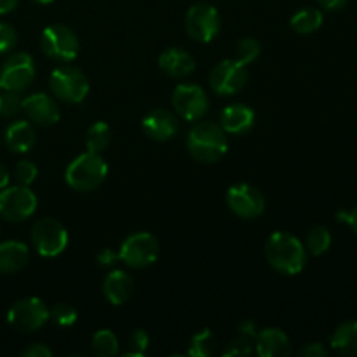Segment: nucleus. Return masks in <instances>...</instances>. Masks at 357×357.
<instances>
[{"label":"nucleus","instance_id":"e433bc0d","mask_svg":"<svg viewBox=\"0 0 357 357\" xmlns=\"http://www.w3.org/2000/svg\"><path fill=\"white\" fill-rule=\"evenodd\" d=\"M23 357H51L52 351L44 344H31L21 352Z\"/></svg>","mask_w":357,"mask_h":357},{"label":"nucleus","instance_id":"79ce46f5","mask_svg":"<svg viewBox=\"0 0 357 357\" xmlns=\"http://www.w3.org/2000/svg\"><path fill=\"white\" fill-rule=\"evenodd\" d=\"M17 3H20V0H0V16L13 13Z\"/></svg>","mask_w":357,"mask_h":357},{"label":"nucleus","instance_id":"72a5a7b5","mask_svg":"<svg viewBox=\"0 0 357 357\" xmlns=\"http://www.w3.org/2000/svg\"><path fill=\"white\" fill-rule=\"evenodd\" d=\"M255 349V342L248 340V338H243L237 335L236 340L229 342L227 347L223 349L222 354L225 357H237V356H250Z\"/></svg>","mask_w":357,"mask_h":357},{"label":"nucleus","instance_id":"2eb2a0df","mask_svg":"<svg viewBox=\"0 0 357 357\" xmlns=\"http://www.w3.org/2000/svg\"><path fill=\"white\" fill-rule=\"evenodd\" d=\"M21 110L24 112L28 121L42 126V128L54 126L61 117L58 103L52 100V96L45 93H35L24 98L23 103H21Z\"/></svg>","mask_w":357,"mask_h":357},{"label":"nucleus","instance_id":"c756f323","mask_svg":"<svg viewBox=\"0 0 357 357\" xmlns=\"http://www.w3.org/2000/svg\"><path fill=\"white\" fill-rule=\"evenodd\" d=\"M260 52H261L260 42H258L257 38L246 37V38H243L239 44H237L236 59L246 66V65H250V63H253L255 59L260 56Z\"/></svg>","mask_w":357,"mask_h":357},{"label":"nucleus","instance_id":"aec40b11","mask_svg":"<svg viewBox=\"0 0 357 357\" xmlns=\"http://www.w3.org/2000/svg\"><path fill=\"white\" fill-rule=\"evenodd\" d=\"M3 142L6 146L14 153H26L37 143V135H35V129L31 126V122L28 121H16L6 129V135H3Z\"/></svg>","mask_w":357,"mask_h":357},{"label":"nucleus","instance_id":"1a4fd4ad","mask_svg":"<svg viewBox=\"0 0 357 357\" xmlns=\"http://www.w3.org/2000/svg\"><path fill=\"white\" fill-rule=\"evenodd\" d=\"M159 257V241L149 232H138L129 236L122 243L119 260L131 268H145L155 264Z\"/></svg>","mask_w":357,"mask_h":357},{"label":"nucleus","instance_id":"4be33fe9","mask_svg":"<svg viewBox=\"0 0 357 357\" xmlns=\"http://www.w3.org/2000/svg\"><path fill=\"white\" fill-rule=\"evenodd\" d=\"M30 260V251L26 244L20 241L0 243V274H16L23 271Z\"/></svg>","mask_w":357,"mask_h":357},{"label":"nucleus","instance_id":"ea45409f","mask_svg":"<svg viewBox=\"0 0 357 357\" xmlns=\"http://www.w3.org/2000/svg\"><path fill=\"white\" fill-rule=\"evenodd\" d=\"M338 220L345 222L357 234V206L349 213H338Z\"/></svg>","mask_w":357,"mask_h":357},{"label":"nucleus","instance_id":"5701e85b","mask_svg":"<svg viewBox=\"0 0 357 357\" xmlns=\"http://www.w3.org/2000/svg\"><path fill=\"white\" fill-rule=\"evenodd\" d=\"M331 349L340 356H357V321H345L330 338Z\"/></svg>","mask_w":357,"mask_h":357},{"label":"nucleus","instance_id":"a211bd4d","mask_svg":"<svg viewBox=\"0 0 357 357\" xmlns=\"http://www.w3.org/2000/svg\"><path fill=\"white\" fill-rule=\"evenodd\" d=\"M255 124V112L248 105L236 103L223 108L220 114V126L227 135L241 136L250 131Z\"/></svg>","mask_w":357,"mask_h":357},{"label":"nucleus","instance_id":"423d86ee","mask_svg":"<svg viewBox=\"0 0 357 357\" xmlns=\"http://www.w3.org/2000/svg\"><path fill=\"white\" fill-rule=\"evenodd\" d=\"M220 26H222V20H220V13L215 6L208 2L194 3L190 9L187 10L185 16V28L187 33L194 38L195 42L201 44H209L215 40L218 35Z\"/></svg>","mask_w":357,"mask_h":357},{"label":"nucleus","instance_id":"f704fd0d","mask_svg":"<svg viewBox=\"0 0 357 357\" xmlns=\"http://www.w3.org/2000/svg\"><path fill=\"white\" fill-rule=\"evenodd\" d=\"M16 42L17 33L16 30H14V26H10L9 23H2V21H0V54L13 51Z\"/></svg>","mask_w":357,"mask_h":357},{"label":"nucleus","instance_id":"2f4dec72","mask_svg":"<svg viewBox=\"0 0 357 357\" xmlns=\"http://www.w3.org/2000/svg\"><path fill=\"white\" fill-rule=\"evenodd\" d=\"M49 312H51V319L54 321L58 326H72L77 321V310L73 309L70 303H56V305L52 307V310H49Z\"/></svg>","mask_w":357,"mask_h":357},{"label":"nucleus","instance_id":"9b49d317","mask_svg":"<svg viewBox=\"0 0 357 357\" xmlns=\"http://www.w3.org/2000/svg\"><path fill=\"white\" fill-rule=\"evenodd\" d=\"M248 84V70L237 59H223L209 73V87L220 96L241 93Z\"/></svg>","mask_w":357,"mask_h":357},{"label":"nucleus","instance_id":"b1692460","mask_svg":"<svg viewBox=\"0 0 357 357\" xmlns=\"http://www.w3.org/2000/svg\"><path fill=\"white\" fill-rule=\"evenodd\" d=\"M323 21L324 16L319 9H316V7H303V9L296 10L293 14L291 20H289V24H291V28L296 33L309 35L319 30Z\"/></svg>","mask_w":357,"mask_h":357},{"label":"nucleus","instance_id":"6e6552de","mask_svg":"<svg viewBox=\"0 0 357 357\" xmlns=\"http://www.w3.org/2000/svg\"><path fill=\"white\" fill-rule=\"evenodd\" d=\"M49 319H51V312L47 305L35 296L17 300L7 312V321L10 326L23 333H33L40 330Z\"/></svg>","mask_w":357,"mask_h":357},{"label":"nucleus","instance_id":"473e14b6","mask_svg":"<svg viewBox=\"0 0 357 357\" xmlns=\"http://www.w3.org/2000/svg\"><path fill=\"white\" fill-rule=\"evenodd\" d=\"M38 169L31 160H20L14 167V180L17 185H24V187H30L35 180H37Z\"/></svg>","mask_w":357,"mask_h":357},{"label":"nucleus","instance_id":"f03ea898","mask_svg":"<svg viewBox=\"0 0 357 357\" xmlns=\"http://www.w3.org/2000/svg\"><path fill=\"white\" fill-rule=\"evenodd\" d=\"M265 257L272 268L286 275H296L303 271L307 250L300 239L288 232L272 234L265 244Z\"/></svg>","mask_w":357,"mask_h":357},{"label":"nucleus","instance_id":"a878e982","mask_svg":"<svg viewBox=\"0 0 357 357\" xmlns=\"http://www.w3.org/2000/svg\"><path fill=\"white\" fill-rule=\"evenodd\" d=\"M331 246V234L326 227H312L305 237V250L314 257H321Z\"/></svg>","mask_w":357,"mask_h":357},{"label":"nucleus","instance_id":"c85d7f7f","mask_svg":"<svg viewBox=\"0 0 357 357\" xmlns=\"http://www.w3.org/2000/svg\"><path fill=\"white\" fill-rule=\"evenodd\" d=\"M23 98L17 91L9 89L0 82V117H14L21 110Z\"/></svg>","mask_w":357,"mask_h":357},{"label":"nucleus","instance_id":"f257e3e1","mask_svg":"<svg viewBox=\"0 0 357 357\" xmlns=\"http://www.w3.org/2000/svg\"><path fill=\"white\" fill-rule=\"evenodd\" d=\"M187 149L195 160L215 164L229 150V139L222 126L211 121H199L187 136Z\"/></svg>","mask_w":357,"mask_h":357},{"label":"nucleus","instance_id":"cd10ccee","mask_svg":"<svg viewBox=\"0 0 357 357\" xmlns=\"http://www.w3.org/2000/svg\"><path fill=\"white\" fill-rule=\"evenodd\" d=\"M216 351V337L211 330H202L195 333L190 340L188 356L209 357Z\"/></svg>","mask_w":357,"mask_h":357},{"label":"nucleus","instance_id":"58836bf2","mask_svg":"<svg viewBox=\"0 0 357 357\" xmlns=\"http://www.w3.org/2000/svg\"><path fill=\"white\" fill-rule=\"evenodd\" d=\"M119 261V255L114 253L112 250H103L100 255H98V264L101 265V267H112V265H115Z\"/></svg>","mask_w":357,"mask_h":357},{"label":"nucleus","instance_id":"bb28decb","mask_svg":"<svg viewBox=\"0 0 357 357\" xmlns=\"http://www.w3.org/2000/svg\"><path fill=\"white\" fill-rule=\"evenodd\" d=\"M119 340L114 331L100 330L93 337V352L98 357H114L119 354Z\"/></svg>","mask_w":357,"mask_h":357},{"label":"nucleus","instance_id":"c03bdc74","mask_svg":"<svg viewBox=\"0 0 357 357\" xmlns=\"http://www.w3.org/2000/svg\"><path fill=\"white\" fill-rule=\"evenodd\" d=\"M35 2H38V3H52V2H54V0H35Z\"/></svg>","mask_w":357,"mask_h":357},{"label":"nucleus","instance_id":"9d476101","mask_svg":"<svg viewBox=\"0 0 357 357\" xmlns=\"http://www.w3.org/2000/svg\"><path fill=\"white\" fill-rule=\"evenodd\" d=\"M31 243L42 257H58L68 246V232L54 218H42L31 229Z\"/></svg>","mask_w":357,"mask_h":357},{"label":"nucleus","instance_id":"37998d69","mask_svg":"<svg viewBox=\"0 0 357 357\" xmlns=\"http://www.w3.org/2000/svg\"><path fill=\"white\" fill-rule=\"evenodd\" d=\"M9 181H10L9 171H7L6 166H2V164H0V190L7 187V185H9Z\"/></svg>","mask_w":357,"mask_h":357},{"label":"nucleus","instance_id":"0eeeda50","mask_svg":"<svg viewBox=\"0 0 357 357\" xmlns=\"http://www.w3.org/2000/svg\"><path fill=\"white\" fill-rule=\"evenodd\" d=\"M37 209V197L24 185H14L0 190V218L20 223L30 218Z\"/></svg>","mask_w":357,"mask_h":357},{"label":"nucleus","instance_id":"20e7f679","mask_svg":"<svg viewBox=\"0 0 357 357\" xmlns=\"http://www.w3.org/2000/svg\"><path fill=\"white\" fill-rule=\"evenodd\" d=\"M49 86L58 100L65 103H80L89 93V80L86 73L72 65H63L56 68L49 77Z\"/></svg>","mask_w":357,"mask_h":357},{"label":"nucleus","instance_id":"39448f33","mask_svg":"<svg viewBox=\"0 0 357 357\" xmlns=\"http://www.w3.org/2000/svg\"><path fill=\"white\" fill-rule=\"evenodd\" d=\"M42 51L45 56L59 63H70L79 54V38L72 28L65 24H52L42 31Z\"/></svg>","mask_w":357,"mask_h":357},{"label":"nucleus","instance_id":"a19ab883","mask_svg":"<svg viewBox=\"0 0 357 357\" xmlns=\"http://www.w3.org/2000/svg\"><path fill=\"white\" fill-rule=\"evenodd\" d=\"M319 6L326 10H340L349 3V0H317Z\"/></svg>","mask_w":357,"mask_h":357},{"label":"nucleus","instance_id":"dca6fc26","mask_svg":"<svg viewBox=\"0 0 357 357\" xmlns=\"http://www.w3.org/2000/svg\"><path fill=\"white\" fill-rule=\"evenodd\" d=\"M142 128L145 135L153 142H167V139L174 138L180 126H178L176 115L164 108H157L143 119Z\"/></svg>","mask_w":357,"mask_h":357},{"label":"nucleus","instance_id":"6ab92c4d","mask_svg":"<svg viewBox=\"0 0 357 357\" xmlns=\"http://www.w3.org/2000/svg\"><path fill=\"white\" fill-rule=\"evenodd\" d=\"M159 68L166 75L183 79L195 70V59L183 49L169 47L159 56Z\"/></svg>","mask_w":357,"mask_h":357},{"label":"nucleus","instance_id":"f3484780","mask_svg":"<svg viewBox=\"0 0 357 357\" xmlns=\"http://www.w3.org/2000/svg\"><path fill=\"white\" fill-rule=\"evenodd\" d=\"M255 351L261 357H286L291 354V342L279 328H265L257 333Z\"/></svg>","mask_w":357,"mask_h":357},{"label":"nucleus","instance_id":"f8f14e48","mask_svg":"<svg viewBox=\"0 0 357 357\" xmlns=\"http://www.w3.org/2000/svg\"><path fill=\"white\" fill-rule=\"evenodd\" d=\"M174 110L183 121H201L209 108L208 94L201 86L195 84H180L174 87L171 98Z\"/></svg>","mask_w":357,"mask_h":357},{"label":"nucleus","instance_id":"4c0bfd02","mask_svg":"<svg viewBox=\"0 0 357 357\" xmlns=\"http://www.w3.org/2000/svg\"><path fill=\"white\" fill-rule=\"evenodd\" d=\"M257 326H255L253 321H243V323L239 324V328H237V335L243 338H248V340L255 342V338H257Z\"/></svg>","mask_w":357,"mask_h":357},{"label":"nucleus","instance_id":"393cba45","mask_svg":"<svg viewBox=\"0 0 357 357\" xmlns=\"http://www.w3.org/2000/svg\"><path fill=\"white\" fill-rule=\"evenodd\" d=\"M110 138H112V132H110V126L107 122H94L86 132V145L89 152L94 153H101L105 149H108L110 145Z\"/></svg>","mask_w":357,"mask_h":357},{"label":"nucleus","instance_id":"c9c22d12","mask_svg":"<svg viewBox=\"0 0 357 357\" xmlns=\"http://www.w3.org/2000/svg\"><path fill=\"white\" fill-rule=\"evenodd\" d=\"M300 357H326L328 351L323 344L319 342H312V344H307L305 347H302L298 351Z\"/></svg>","mask_w":357,"mask_h":357},{"label":"nucleus","instance_id":"ddd939ff","mask_svg":"<svg viewBox=\"0 0 357 357\" xmlns=\"http://www.w3.org/2000/svg\"><path fill=\"white\" fill-rule=\"evenodd\" d=\"M230 211L244 220H255L265 211V197L258 188L248 183L232 185L227 192Z\"/></svg>","mask_w":357,"mask_h":357},{"label":"nucleus","instance_id":"7ed1b4c3","mask_svg":"<svg viewBox=\"0 0 357 357\" xmlns=\"http://www.w3.org/2000/svg\"><path fill=\"white\" fill-rule=\"evenodd\" d=\"M108 174V166L100 153L87 150L70 162L66 167L65 180L73 190L91 192L100 187Z\"/></svg>","mask_w":357,"mask_h":357},{"label":"nucleus","instance_id":"412c9836","mask_svg":"<svg viewBox=\"0 0 357 357\" xmlns=\"http://www.w3.org/2000/svg\"><path fill=\"white\" fill-rule=\"evenodd\" d=\"M135 291V281L122 271H114L105 278L103 293L112 305H124Z\"/></svg>","mask_w":357,"mask_h":357},{"label":"nucleus","instance_id":"4468645a","mask_svg":"<svg viewBox=\"0 0 357 357\" xmlns=\"http://www.w3.org/2000/svg\"><path fill=\"white\" fill-rule=\"evenodd\" d=\"M33 58L26 52H14L3 61L2 70H0V82L9 89L21 93L33 82Z\"/></svg>","mask_w":357,"mask_h":357},{"label":"nucleus","instance_id":"7c9ffc66","mask_svg":"<svg viewBox=\"0 0 357 357\" xmlns=\"http://www.w3.org/2000/svg\"><path fill=\"white\" fill-rule=\"evenodd\" d=\"M150 345V337L145 330H135L131 335H129L128 340V352L126 356H135L142 357L146 354Z\"/></svg>","mask_w":357,"mask_h":357}]
</instances>
